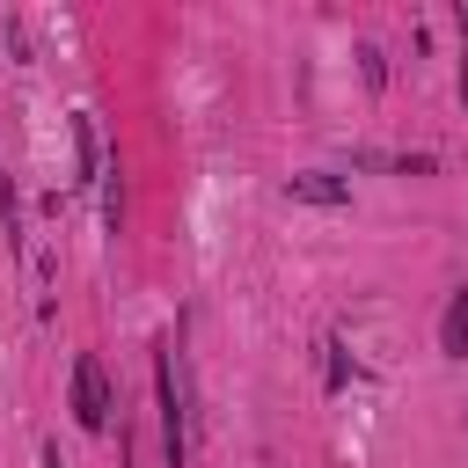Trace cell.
Instances as JSON below:
<instances>
[{"mask_svg":"<svg viewBox=\"0 0 468 468\" xmlns=\"http://www.w3.org/2000/svg\"><path fill=\"white\" fill-rule=\"evenodd\" d=\"M439 351H446V358H468V292L446 300V314H439Z\"/></svg>","mask_w":468,"mask_h":468,"instance_id":"277c9868","label":"cell"},{"mask_svg":"<svg viewBox=\"0 0 468 468\" xmlns=\"http://www.w3.org/2000/svg\"><path fill=\"white\" fill-rule=\"evenodd\" d=\"M285 197H300V205H344V197H351V183H336V176L307 168V176H292V183H285Z\"/></svg>","mask_w":468,"mask_h":468,"instance_id":"3957f363","label":"cell"},{"mask_svg":"<svg viewBox=\"0 0 468 468\" xmlns=\"http://www.w3.org/2000/svg\"><path fill=\"white\" fill-rule=\"evenodd\" d=\"M161 431H168V468H190V395H183V358H161Z\"/></svg>","mask_w":468,"mask_h":468,"instance_id":"6da1fadb","label":"cell"},{"mask_svg":"<svg viewBox=\"0 0 468 468\" xmlns=\"http://www.w3.org/2000/svg\"><path fill=\"white\" fill-rule=\"evenodd\" d=\"M73 417H80V431H102L110 424V380H102V358L95 351L73 358Z\"/></svg>","mask_w":468,"mask_h":468,"instance_id":"7a4b0ae2","label":"cell"}]
</instances>
